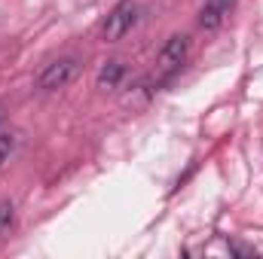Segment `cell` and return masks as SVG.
<instances>
[{
  "label": "cell",
  "instance_id": "cell-1",
  "mask_svg": "<svg viewBox=\"0 0 263 259\" xmlns=\"http://www.w3.org/2000/svg\"><path fill=\"white\" fill-rule=\"evenodd\" d=\"M138 18H141V6H138V0H120V3L107 12V18H104V25H101V37H104V43H117V40H123L132 28L138 25Z\"/></svg>",
  "mask_w": 263,
  "mask_h": 259
},
{
  "label": "cell",
  "instance_id": "cell-2",
  "mask_svg": "<svg viewBox=\"0 0 263 259\" xmlns=\"http://www.w3.org/2000/svg\"><path fill=\"white\" fill-rule=\"evenodd\" d=\"M187 52H190V37H187V34H172V37L165 40V46H162V49H159V55H156L159 82H162V79H168V76H175V73L184 67Z\"/></svg>",
  "mask_w": 263,
  "mask_h": 259
},
{
  "label": "cell",
  "instance_id": "cell-6",
  "mask_svg": "<svg viewBox=\"0 0 263 259\" xmlns=\"http://www.w3.org/2000/svg\"><path fill=\"white\" fill-rule=\"evenodd\" d=\"M12 223H15V204L9 198H3L0 201V232H9Z\"/></svg>",
  "mask_w": 263,
  "mask_h": 259
},
{
  "label": "cell",
  "instance_id": "cell-3",
  "mask_svg": "<svg viewBox=\"0 0 263 259\" xmlns=\"http://www.w3.org/2000/svg\"><path fill=\"white\" fill-rule=\"evenodd\" d=\"M77 70H80V61L77 58H70V55L55 58V61H49V64L37 73V89L40 92H59V89H65L67 82L77 76Z\"/></svg>",
  "mask_w": 263,
  "mask_h": 259
},
{
  "label": "cell",
  "instance_id": "cell-4",
  "mask_svg": "<svg viewBox=\"0 0 263 259\" xmlns=\"http://www.w3.org/2000/svg\"><path fill=\"white\" fill-rule=\"evenodd\" d=\"M233 0H205L199 9V28L202 31H217L223 25V18L230 15Z\"/></svg>",
  "mask_w": 263,
  "mask_h": 259
},
{
  "label": "cell",
  "instance_id": "cell-7",
  "mask_svg": "<svg viewBox=\"0 0 263 259\" xmlns=\"http://www.w3.org/2000/svg\"><path fill=\"white\" fill-rule=\"evenodd\" d=\"M12 146H15V137H12V134H0V171H3V165L9 162Z\"/></svg>",
  "mask_w": 263,
  "mask_h": 259
},
{
  "label": "cell",
  "instance_id": "cell-8",
  "mask_svg": "<svg viewBox=\"0 0 263 259\" xmlns=\"http://www.w3.org/2000/svg\"><path fill=\"white\" fill-rule=\"evenodd\" d=\"M230 250H233V253H239V256H254L248 247H239V244H230Z\"/></svg>",
  "mask_w": 263,
  "mask_h": 259
},
{
  "label": "cell",
  "instance_id": "cell-5",
  "mask_svg": "<svg viewBox=\"0 0 263 259\" xmlns=\"http://www.w3.org/2000/svg\"><path fill=\"white\" fill-rule=\"evenodd\" d=\"M123 76H126V64L123 61H107V64L98 70V89L110 92V89H117L123 82Z\"/></svg>",
  "mask_w": 263,
  "mask_h": 259
}]
</instances>
